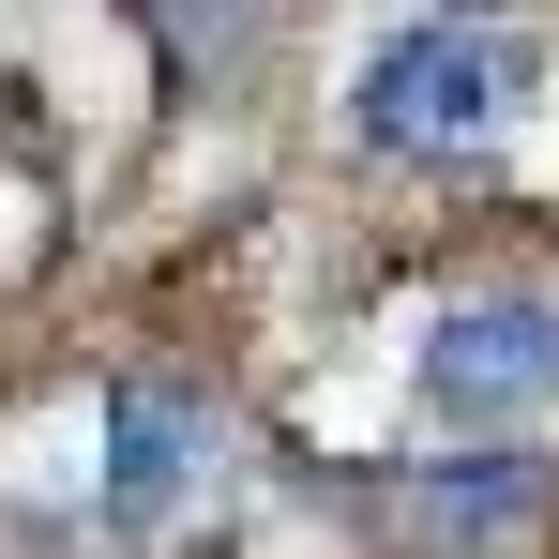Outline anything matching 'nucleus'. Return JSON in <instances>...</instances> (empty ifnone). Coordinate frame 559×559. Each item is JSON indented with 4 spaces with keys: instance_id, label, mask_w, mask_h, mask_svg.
<instances>
[{
    "instance_id": "f257e3e1",
    "label": "nucleus",
    "mask_w": 559,
    "mask_h": 559,
    "mask_svg": "<svg viewBox=\"0 0 559 559\" xmlns=\"http://www.w3.org/2000/svg\"><path fill=\"white\" fill-rule=\"evenodd\" d=\"M514 106H530V46H514L484 0H439V15L378 31V61L348 76L364 152H408V167H454V152H484Z\"/></svg>"
},
{
    "instance_id": "f03ea898",
    "label": "nucleus",
    "mask_w": 559,
    "mask_h": 559,
    "mask_svg": "<svg viewBox=\"0 0 559 559\" xmlns=\"http://www.w3.org/2000/svg\"><path fill=\"white\" fill-rule=\"evenodd\" d=\"M424 408H439L454 439H499V424L559 408V302H545V287L454 302V318L424 333Z\"/></svg>"
},
{
    "instance_id": "7ed1b4c3",
    "label": "nucleus",
    "mask_w": 559,
    "mask_h": 559,
    "mask_svg": "<svg viewBox=\"0 0 559 559\" xmlns=\"http://www.w3.org/2000/svg\"><path fill=\"white\" fill-rule=\"evenodd\" d=\"M197 454H212L197 393H121V408H106V514H121V530H152V514L197 484Z\"/></svg>"
},
{
    "instance_id": "20e7f679",
    "label": "nucleus",
    "mask_w": 559,
    "mask_h": 559,
    "mask_svg": "<svg viewBox=\"0 0 559 559\" xmlns=\"http://www.w3.org/2000/svg\"><path fill=\"white\" fill-rule=\"evenodd\" d=\"M514 514H530V484H514V468H424V530H468V545H499V530H514Z\"/></svg>"
},
{
    "instance_id": "39448f33",
    "label": "nucleus",
    "mask_w": 559,
    "mask_h": 559,
    "mask_svg": "<svg viewBox=\"0 0 559 559\" xmlns=\"http://www.w3.org/2000/svg\"><path fill=\"white\" fill-rule=\"evenodd\" d=\"M136 15H197V0H136Z\"/></svg>"
}]
</instances>
